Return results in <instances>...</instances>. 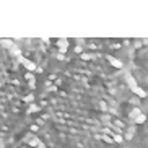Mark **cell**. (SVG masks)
I'll return each mask as SVG.
<instances>
[{
  "label": "cell",
  "mask_w": 148,
  "mask_h": 148,
  "mask_svg": "<svg viewBox=\"0 0 148 148\" xmlns=\"http://www.w3.org/2000/svg\"><path fill=\"white\" fill-rule=\"evenodd\" d=\"M39 85L33 65L15 47L0 42V145L34 116Z\"/></svg>",
  "instance_id": "obj_2"
},
{
  "label": "cell",
  "mask_w": 148,
  "mask_h": 148,
  "mask_svg": "<svg viewBox=\"0 0 148 148\" xmlns=\"http://www.w3.org/2000/svg\"><path fill=\"white\" fill-rule=\"evenodd\" d=\"M132 111L122 72L104 57L86 56L47 77L33 124L46 148H119Z\"/></svg>",
  "instance_id": "obj_1"
},
{
  "label": "cell",
  "mask_w": 148,
  "mask_h": 148,
  "mask_svg": "<svg viewBox=\"0 0 148 148\" xmlns=\"http://www.w3.org/2000/svg\"><path fill=\"white\" fill-rule=\"evenodd\" d=\"M145 134L148 137V112H147V121H145Z\"/></svg>",
  "instance_id": "obj_3"
}]
</instances>
